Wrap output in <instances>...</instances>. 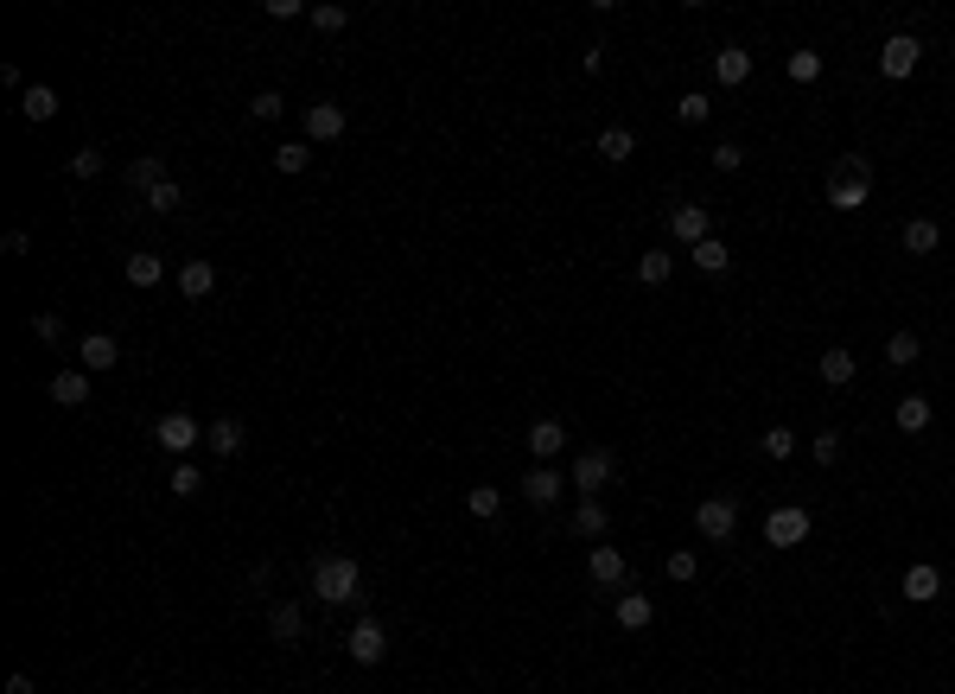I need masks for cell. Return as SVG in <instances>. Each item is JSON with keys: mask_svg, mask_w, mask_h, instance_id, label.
<instances>
[{"mask_svg": "<svg viewBox=\"0 0 955 694\" xmlns=\"http://www.w3.org/2000/svg\"><path fill=\"white\" fill-rule=\"evenodd\" d=\"M714 83H733V90H739V83H752V51H745V45H720L714 51Z\"/></svg>", "mask_w": 955, "mask_h": 694, "instance_id": "obj_16", "label": "cell"}, {"mask_svg": "<svg viewBox=\"0 0 955 694\" xmlns=\"http://www.w3.org/2000/svg\"><path fill=\"white\" fill-rule=\"evenodd\" d=\"M726 268H733V249H726L720 236L694 242V274H726Z\"/></svg>", "mask_w": 955, "mask_h": 694, "instance_id": "obj_27", "label": "cell"}, {"mask_svg": "<svg viewBox=\"0 0 955 694\" xmlns=\"http://www.w3.org/2000/svg\"><path fill=\"white\" fill-rule=\"evenodd\" d=\"M917 357H924V338H917V332H892V338H885V363H892V370H905V363H917Z\"/></svg>", "mask_w": 955, "mask_h": 694, "instance_id": "obj_30", "label": "cell"}, {"mask_svg": "<svg viewBox=\"0 0 955 694\" xmlns=\"http://www.w3.org/2000/svg\"><path fill=\"white\" fill-rule=\"evenodd\" d=\"M274 166H281L287 179H300V172L312 166V141H281V147H274Z\"/></svg>", "mask_w": 955, "mask_h": 694, "instance_id": "obj_33", "label": "cell"}, {"mask_svg": "<svg viewBox=\"0 0 955 694\" xmlns=\"http://www.w3.org/2000/svg\"><path fill=\"white\" fill-rule=\"evenodd\" d=\"M281 109H287L281 90H255V102H249V115H255V121H281Z\"/></svg>", "mask_w": 955, "mask_h": 694, "instance_id": "obj_38", "label": "cell"}, {"mask_svg": "<svg viewBox=\"0 0 955 694\" xmlns=\"http://www.w3.org/2000/svg\"><path fill=\"white\" fill-rule=\"evenodd\" d=\"M854 376H860L854 351H847V344H828V351H822V383H828V389H847Z\"/></svg>", "mask_w": 955, "mask_h": 694, "instance_id": "obj_17", "label": "cell"}, {"mask_svg": "<svg viewBox=\"0 0 955 694\" xmlns=\"http://www.w3.org/2000/svg\"><path fill=\"white\" fill-rule=\"evenodd\" d=\"M121 274H128V287H160V281H166V262H160L153 249H134Z\"/></svg>", "mask_w": 955, "mask_h": 694, "instance_id": "obj_22", "label": "cell"}, {"mask_svg": "<svg viewBox=\"0 0 955 694\" xmlns=\"http://www.w3.org/2000/svg\"><path fill=\"white\" fill-rule=\"evenodd\" d=\"M694 529H701V542H733V529H739V497H701L694 503Z\"/></svg>", "mask_w": 955, "mask_h": 694, "instance_id": "obj_3", "label": "cell"}, {"mask_svg": "<svg viewBox=\"0 0 955 694\" xmlns=\"http://www.w3.org/2000/svg\"><path fill=\"white\" fill-rule=\"evenodd\" d=\"M675 115H682V121H707V115H714V102H707V90H688L682 102H675Z\"/></svg>", "mask_w": 955, "mask_h": 694, "instance_id": "obj_39", "label": "cell"}, {"mask_svg": "<svg viewBox=\"0 0 955 694\" xmlns=\"http://www.w3.org/2000/svg\"><path fill=\"white\" fill-rule=\"evenodd\" d=\"M204 446H211L217 459H236L242 453V427L236 421H211V427H204Z\"/></svg>", "mask_w": 955, "mask_h": 694, "instance_id": "obj_29", "label": "cell"}, {"mask_svg": "<svg viewBox=\"0 0 955 694\" xmlns=\"http://www.w3.org/2000/svg\"><path fill=\"white\" fill-rule=\"evenodd\" d=\"M523 446L535 453V465H548V459H554V453H561V446H567V427H561V421H554V414H548V421H535V427L523 433Z\"/></svg>", "mask_w": 955, "mask_h": 694, "instance_id": "obj_15", "label": "cell"}, {"mask_svg": "<svg viewBox=\"0 0 955 694\" xmlns=\"http://www.w3.org/2000/svg\"><path fill=\"white\" fill-rule=\"evenodd\" d=\"M20 109H26V121H51V115H58V90H51V83H26Z\"/></svg>", "mask_w": 955, "mask_h": 694, "instance_id": "obj_26", "label": "cell"}, {"mask_svg": "<svg viewBox=\"0 0 955 694\" xmlns=\"http://www.w3.org/2000/svg\"><path fill=\"white\" fill-rule=\"evenodd\" d=\"M45 389H51L58 408H90V370H58Z\"/></svg>", "mask_w": 955, "mask_h": 694, "instance_id": "obj_14", "label": "cell"}, {"mask_svg": "<svg viewBox=\"0 0 955 694\" xmlns=\"http://www.w3.org/2000/svg\"><path fill=\"white\" fill-rule=\"evenodd\" d=\"M312 593L325 605H357L363 599V567L351 554H319V561H312Z\"/></svg>", "mask_w": 955, "mask_h": 694, "instance_id": "obj_1", "label": "cell"}, {"mask_svg": "<svg viewBox=\"0 0 955 694\" xmlns=\"http://www.w3.org/2000/svg\"><path fill=\"white\" fill-rule=\"evenodd\" d=\"M179 293H185V300H211V293H217V268L204 262V255H198V262H185L179 268Z\"/></svg>", "mask_w": 955, "mask_h": 694, "instance_id": "obj_18", "label": "cell"}, {"mask_svg": "<svg viewBox=\"0 0 955 694\" xmlns=\"http://www.w3.org/2000/svg\"><path fill=\"white\" fill-rule=\"evenodd\" d=\"M147 204H153V211H160V217H172V211H179V204H185V192H179V185L166 179L160 192H147Z\"/></svg>", "mask_w": 955, "mask_h": 694, "instance_id": "obj_42", "label": "cell"}, {"mask_svg": "<svg viewBox=\"0 0 955 694\" xmlns=\"http://www.w3.org/2000/svg\"><path fill=\"white\" fill-rule=\"evenodd\" d=\"M784 71H790V83H815V77H822V51H809V45H803V51H790V64H784Z\"/></svg>", "mask_w": 955, "mask_h": 694, "instance_id": "obj_36", "label": "cell"}, {"mask_svg": "<svg viewBox=\"0 0 955 694\" xmlns=\"http://www.w3.org/2000/svg\"><path fill=\"white\" fill-rule=\"evenodd\" d=\"M0 249H7V255H26L32 236H26V230H7V236H0Z\"/></svg>", "mask_w": 955, "mask_h": 694, "instance_id": "obj_48", "label": "cell"}, {"mask_svg": "<svg viewBox=\"0 0 955 694\" xmlns=\"http://www.w3.org/2000/svg\"><path fill=\"white\" fill-rule=\"evenodd\" d=\"M153 446L172 453V459H191V446H204V427L191 421V414H160V421H153Z\"/></svg>", "mask_w": 955, "mask_h": 694, "instance_id": "obj_6", "label": "cell"}, {"mask_svg": "<svg viewBox=\"0 0 955 694\" xmlns=\"http://www.w3.org/2000/svg\"><path fill=\"white\" fill-rule=\"evenodd\" d=\"M612 472H618V459L605 453V446H586V453L573 459V491H580V497H599L605 484H612Z\"/></svg>", "mask_w": 955, "mask_h": 694, "instance_id": "obj_7", "label": "cell"}, {"mask_svg": "<svg viewBox=\"0 0 955 694\" xmlns=\"http://www.w3.org/2000/svg\"><path fill=\"white\" fill-rule=\"evenodd\" d=\"M586 574H593V586H624V580H631V561H624V548L593 542V554H586Z\"/></svg>", "mask_w": 955, "mask_h": 694, "instance_id": "obj_9", "label": "cell"}, {"mask_svg": "<svg viewBox=\"0 0 955 694\" xmlns=\"http://www.w3.org/2000/svg\"><path fill=\"white\" fill-rule=\"evenodd\" d=\"M198 491H204L198 465H179V472H172V497H198Z\"/></svg>", "mask_w": 955, "mask_h": 694, "instance_id": "obj_44", "label": "cell"}, {"mask_svg": "<svg viewBox=\"0 0 955 694\" xmlns=\"http://www.w3.org/2000/svg\"><path fill=\"white\" fill-rule=\"evenodd\" d=\"M841 440H847L841 427H822V433L809 440V459H815V465H835V459H841Z\"/></svg>", "mask_w": 955, "mask_h": 694, "instance_id": "obj_35", "label": "cell"}, {"mask_svg": "<svg viewBox=\"0 0 955 694\" xmlns=\"http://www.w3.org/2000/svg\"><path fill=\"white\" fill-rule=\"evenodd\" d=\"M892 421H898V433H924L930 427V402L924 395H905V402L892 408Z\"/></svg>", "mask_w": 955, "mask_h": 694, "instance_id": "obj_32", "label": "cell"}, {"mask_svg": "<svg viewBox=\"0 0 955 694\" xmlns=\"http://www.w3.org/2000/svg\"><path fill=\"white\" fill-rule=\"evenodd\" d=\"M866 198H873V166H866V153L835 160V172H828V204H835V211H860Z\"/></svg>", "mask_w": 955, "mask_h": 694, "instance_id": "obj_2", "label": "cell"}, {"mask_svg": "<svg viewBox=\"0 0 955 694\" xmlns=\"http://www.w3.org/2000/svg\"><path fill=\"white\" fill-rule=\"evenodd\" d=\"M669 274H675V255L669 249H644V255H637V281H644V287H669Z\"/></svg>", "mask_w": 955, "mask_h": 694, "instance_id": "obj_25", "label": "cell"}, {"mask_svg": "<svg viewBox=\"0 0 955 694\" xmlns=\"http://www.w3.org/2000/svg\"><path fill=\"white\" fill-rule=\"evenodd\" d=\"M71 172H77V179H96V172H102V147H77L71 153Z\"/></svg>", "mask_w": 955, "mask_h": 694, "instance_id": "obj_43", "label": "cell"}, {"mask_svg": "<svg viewBox=\"0 0 955 694\" xmlns=\"http://www.w3.org/2000/svg\"><path fill=\"white\" fill-rule=\"evenodd\" d=\"M300 13H306L300 0H268V20H300Z\"/></svg>", "mask_w": 955, "mask_h": 694, "instance_id": "obj_47", "label": "cell"}, {"mask_svg": "<svg viewBox=\"0 0 955 694\" xmlns=\"http://www.w3.org/2000/svg\"><path fill=\"white\" fill-rule=\"evenodd\" d=\"M631 153H637V134H631V128H618V121H612V128L599 134V160H605V166H624V160H631Z\"/></svg>", "mask_w": 955, "mask_h": 694, "instance_id": "obj_24", "label": "cell"}, {"mask_svg": "<svg viewBox=\"0 0 955 694\" xmlns=\"http://www.w3.org/2000/svg\"><path fill=\"white\" fill-rule=\"evenodd\" d=\"M300 631H306V612H300L293 599H281V605L268 612V637H274V644H293Z\"/></svg>", "mask_w": 955, "mask_h": 694, "instance_id": "obj_21", "label": "cell"}, {"mask_svg": "<svg viewBox=\"0 0 955 694\" xmlns=\"http://www.w3.org/2000/svg\"><path fill=\"white\" fill-rule=\"evenodd\" d=\"M714 166H720V172H739V166H745V147H739V141H720V147H714Z\"/></svg>", "mask_w": 955, "mask_h": 694, "instance_id": "obj_45", "label": "cell"}, {"mask_svg": "<svg viewBox=\"0 0 955 694\" xmlns=\"http://www.w3.org/2000/svg\"><path fill=\"white\" fill-rule=\"evenodd\" d=\"M936 593H943V574H936L930 561H917V567H905V599H911V605H930Z\"/></svg>", "mask_w": 955, "mask_h": 694, "instance_id": "obj_20", "label": "cell"}, {"mask_svg": "<svg viewBox=\"0 0 955 694\" xmlns=\"http://www.w3.org/2000/svg\"><path fill=\"white\" fill-rule=\"evenodd\" d=\"M128 185H134V192H160V185H166V166L147 153V160H134V166H128Z\"/></svg>", "mask_w": 955, "mask_h": 694, "instance_id": "obj_34", "label": "cell"}, {"mask_svg": "<svg viewBox=\"0 0 955 694\" xmlns=\"http://www.w3.org/2000/svg\"><path fill=\"white\" fill-rule=\"evenodd\" d=\"M300 128H306V141H319V147L325 141H344V109H338V102H312Z\"/></svg>", "mask_w": 955, "mask_h": 694, "instance_id": "obj_13", "label": "cell"}, {"mask_svg": "<svg viewBox=\"0 0 955 694\" xmlns=\"http://www.w3.org/2000/svg\"><path fill=\"white\" fill-rule=\"evenodd\" d=\"M605 529H612V516H605L599 497H580V503H573V535H605Z\"/></svg>", "mask_w": 955, "mask_h": 694, "instance_id": "obj_28", "label": "cell"}, {"mask_svg": "<svg viewBox=\"0 0 955 694\" xmlns=\"http://www.w3.org/2000/svg\"><path fill=\"white\" fill-rule=\"evenodd\" d=\"M809 529H815V523H809L803 503H777V510L764 516V542H771V548H803Z\"/></svg>", "mask_w": 955, "mask_h": 694, "instance_id": "obj_5", "label": "cell"}, {"mask_svg": "<svg viewBox=\"0 0 955 694\" xmlns=\"http://www.w3.org/2000/svg\"><path fill=\"white\" fill-rule=\"evenodd\" d=\"M312 26H319V32H344V7H332V0L312 7Z\"/></svg>", "mask_w": 955, "mask_h": 694, "instance_id": "obj_46", "label": "cell"}, {"mask_svg": "<svg viewBox=\"0 0 955 694\" xmlns=\"http://www.w3.org/2000/svg\"><path fill=\"white\" fill-rule=\"evenodd\" d=\"M529 694H542V688H529Z\"/></svg>", "mask_w": 955, "mask_h": 694, "instance_id": "obj_50", "label": "cell"}, {"mask_svg": "<svg viewBox=\"0 0 955 694\" xmlns=\"http://www.w3.org/2000/svg\"><path fill=\"white\" fill-rule=\"evenodd\" d=\"M77 357H83V370H90V376H102V370H115V363H121V338L83 332V338H77Z\"/></svg>", "mask_w": 955, "mask_h": 694, "instance_id": "obj_12", "label": "cell"}, {"mask_svg": "<svg viewBox=\"0 0 955 694\" xmlns=\"http://www.w3.org/2000/svg\"><path fill=\"white\" fill-rule=\"evenodd\" d=\"M344 656H351V663H363V669H376L382 656H389V631H382L376 618H357L351 637H344Z\"/></svg>", "mask_w": 955, "mask_h": 694, "instance_id": "obj_8", "label": "cell"}, {"mask_svg": "<svg viewBox=\"0 0 955 694\" xmlns=\"http://www.w3.org/2000/svg\"><path fill=\"white\" fill-rule=\"evenodd\" d=\"M758 446H764V459H790V453H796V433H790V427H764Z\"/></svg>", "mask_w": 955, "mask_h": 694, "instance_id": "obj_37", "label": "cell"}, {"mask_svg": "<svg viewBox=\"0 0 955 694\" xmlns=\"http://www.w3.org/2000/svg\"><path fill=\"white\" fill-rule=\"evenodd\" d=\"M7 694H39V688H32V675H26V669H13V675H7Z\"/></svg>", "mask_w": 955, "mask_h": 694, "instance_id": "obj_49", "label": "cell"}, {"mask_svg": "<svg viewBox=\"0 0 955 694\" xmlns=\"http://www.w3.org/2000/svg\"><path fill=\"white\" fill-rule=\"evenodd\" d=\"M561 491H567V478L554 472V465H529V478H523L529 510H554V503H561Z\"/></svg>", "mask_w": 955, "mask_h": 694, "instance_id": "obj_11", "label": "cell"}, {"mask_svg": "<svg viewBox=\"0 0 955 694\" xmlns=\"http://www.w3.org/2000/svg\"><path fill=\"white\" fill-rule=\"evenodd\" d=\"M663 574H669V580H694V574H701V561H694L688 548H675L669 561H663Z\"/></svg>", "mask_w": 955, "mask_h": 694, "instance_id": "obj_41", "label": "cell"}, {"mask_svg": "<svg viewBox=\"0 0 955 694\" xmlns=\"http://www.w3.org/2000/svg\"><path fill=\"white\" fill-rule=\"evenodd\" d=\"M32 338H39V344H58V338H64V319H58V312H32Z\"/></svg>", "mask_w": 955, "mask_h": 694, "instance_id": "obj_40", "label": "cell"}, {"mask_svg": "<svg viewBox=\"0 0 955 694\" xmlns=\"http://www.w3.org/2000/svg\"><path fill=\"white\" fill-rule=\"evenodd\" d=\"M898 242H905V255H936L943 249V230H936L930 217H911L905 230H898Z\"/></svg>", "mask_w": 955, "mask_h": 694, "instance_id": "obj_19", "label": "cell"}, {"mask_svg": "<svg viewBox=\"0 0 955 694\" xmlns=\"http://www.w3.org/2000/svg\"><path fill=\"white\" fill-rule=\"evenodd\" d=\"M465 510H472L478 523H491V516H503V491L497 484H472V491H465Z\"/></svg>", "mask_w": 955, "mask_h": 694, "instance_id": "obj_31", "label": "cell"}, {"mask_svg": "<svg viewBox=\"0 0 955 694\" xmlns=\"http://www.w3.org/2000/svg\"><path fill=\"white\" fill-rule=\"evenodd\" d=\"M917 64H924V39H917V32H892V39L879 45V77L885 83H905Z\"/></svg>", "mask_w": 955, "mask_h": 694, "instance_id": "obj_4", "label": "cell"}, {"mask_svg": "<svg viewBox=\"0 0 955 694\" xmlns=\"http://www.w3.org/2000/svg\"><path fill=\"white\" fill-rule=\"evenodd\" d=\"M669 236L688 242V249H694V242H707V236H714V217H707V204H675V211H669Z\"/></svg>", "mask_w": 955, "mask_h": 694, "instance_id": "obj_10", "label": "cell"}, {"mask_svg": "<svg viewBox=\"0 0 955 694\" xmlns=\"http://www.w3.org/2000/svg\"><path fill=\"white\" fill-rule=\"evenodd\" d=\"M650 618H656V599L650 593H624L618 599V631H650Z\"/></svg>", "mask_w": 955, "mask_h": 694, "instance_id": "obj_23", "label": "cell"}]
</instances>
